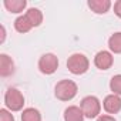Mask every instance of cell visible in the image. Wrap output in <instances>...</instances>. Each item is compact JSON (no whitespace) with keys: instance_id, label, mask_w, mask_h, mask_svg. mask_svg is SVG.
Returning <instances> with one entry per match:
<instances>
[{"instance_id":"7","label":"cell","mask_w":121,"mask_h":121,"mask_svg":"<svg viewBox=\"0 0 121 121\" xmlns=\"http://www.w3.org/2000/svg\"><path fill=\"white\" fill-rule=\"evenodd\" d=\"M103 107L108 114H117L121 110V98L117 94H110L104 98Z\"/></svg>"},{"instance_id":"17","label":"cell","mask_w":121,"mask_h":121,"mask_svg":"<svg viewBox=\"0 0 121 121\" xmlns=\"http://www.w3.org/2000/svg\"><path fill=\"white\" fill-rule=\"evenodd\" d=\"M0 121H14V117L12 114V111L2 108L0 110Z\"/></svg>"},{"instance_id":"1","label":"cell","mask_w":121,"mask_h":121,"mask_svg":"<svg viewBox=\"0 0 121 121\" xmlns=\"http://www.w3.org/2000/svg\"><path fill=\"white\" fill-rule=\"evenodd\" d=\"M78 91V87L74 81L71 80H61L56 84L54 88V94L60 101H70L76 97Z\"/></svg>"},{"instance_id":"16","label":"cell","mask_w":121,"mask_h":121,"mask_svg":"<svg viewBox=\"0 0 121 121\" xmlns=\"http://www.w3.org/2000/svg\"><path fill=\"white\" fill-rule=\"evenodd\" d=\"M110 88L112 91V94L121 95V74H117L111 78L110 81Z\"/></svg>"},{"instance_id":"3","label":"cell","mask_w":121,"mask_h":121,"mask_svg":"<svg viewBox=\"0 0 121 121\" xmlns=\"http://www.w3.org/2000/svg\"><path fill=\"white\" fill-rule=\"evenodd\" d=\"M80 108L86 118H98L101 111V103L95 95H87L81 100Z\"/></svg>"},{"instance_id":"20","label":"cell","mask_w":121,"mask_h":121,"mask_svg":"<svg viewBox=\"0 0 121 121\" xmlns=\"http://www.w3.org/2000/svg\"><path fill=\"white\" fill-rule=\"evenodd\" d=\"M4 36H6V31H4V27L2 26V39H0V41H2V43L4 41Z\"/></svg>"},{"instance_id":"18","label":"cell","mask_w":121,"mask_h":121,"mask_svg":"<svg viewBox=\"0 0 121 121\" xmlns=\"http://www.w3.org/2000/svg\"><path fill=\"white\" fill-rule=\"evenodd\" d=\"M114 13L121 19V0H118V2L114 3Z\"/></svg>"},{"instance_id":"11","label":"cell","mask_w":121,"mask_h":121,"mask_svg":"<svg viewBox=\"0 0 121 121\" xmlns=\"http://www.w3.org/2000/svg\"><path fill=\"white\" fill-rule=\"evenodd\" d=\"M24 16L27 17V20L30 22V24H31L33 27H37V26H40V24L43 23V13H41L39 9H36V7L29 9Z\"/></svg>"},{"instance_id":"13","label":"cell","mask_w":121,"mask_h":121,"mask_svg":"<svg viewBox=\"0 0 121 121\" xmlns=\"http://www.w3.org/2000/svg\"><path fill=\"white\" fill-rule=\"evenodd\" d=\"M14 29H16L19 33H27V31H30V30L33 29V26L30 24V22L27 20L26 16H20V17H17L16 22H14Z\"/></svg>"},{"instance_id":"19","label":"cell","mask_w":121,"mask_h":121,"mask_svg":"<svg viewBox=\"0 0 121 121\" xmlns=\"http://www.w3.org/2000/svg\"><path fill=\"white\" fill-rule=\"evenodd\" d=\"M97 121H115V118L111 115H100L97 118Z\"/></svg>"},{"instance_id":"14","label":"cell","mask_w":121,"mask_h":121,"mask_svg":"<svg viewBox=\"0 0 121 121\" xmlns=\"http://www.w3.org/2000/svg\"><path fill=\"white\" fill-rule=\"evenodd\" d=\"M22 121H41V114L36 108H26L22 112Z\"/></svg>"},{"instance_id":"2","label":"cell","mask_w":121,"mask_h":121,"mask_svg":"<svg viewBox=\"0 0 121 121\" xmlns=\"http://www.w3.org/2000/svg\"><path fill=\"white\" fill-rule=\"evenodd\" d=\"M90 67V61L88 58L81 54V53H74L69 57L67 60V69L70 73L76 74V76H80V74H84Z\"/></svg>"},{"instance_id":"9","label":"cell","mask_w":121,"mask_h":121,"mask_svg":"<svg viewBox=\"0 0 121 121\" xmlns=\"http://www.w3.org/2000/svg\"><path fill=\"white\" fill-rule=\"evenodd\" d=\"M64 121H84V114L80 107L70 105L64 110Z\"/></svg>"},{"instance_id":"15","label":"cell","mask_w":121,"mask_h":121,"mask_svg":"<svg viewBox=\"0 0 121 121\" xmlns=\"http://www.w3.org/2000/svg\"><path fill=\"white\" fill-rule=\"evenodd\" d=\"M108 47L112 53L120 54L121 53V33H114L110 39H108Z\"/></svg>"},{"instance_id":"8","label":"cell","mask_w":121,"mask_h":121,"mask_svg":"<svg viewBox=\"0 0 121 121\" xmlns=\"http://www.w3.org/2000/svg\"><path fill=\"white\" fill-rule=\"evenodd\" d=\"M14 73V63L7 54H0V76L9 77Z\"/></svg>"},{"instance_id":"4","label":"cell","mask_w":121,"mask_h":121,"mask_svg":"<svg viewBox=\"0 0 121 121\" xmlns=\"http://www.w3.org/2000/svg\"><path fill=\"white\" fill-rule=\"evenodd\" d=\"M4 104L9 111H20L24 105V97L17 88H9L4 94Z\"/></svg>"},{"instance_id":"5","label":"cell","mask_w":121,"mask_h":121,"mask_svg":"<svg viewBox=\"0 0 121 121\" xmlns=\"http://www.w3.org/2000/svg\"><path fill=\"white\" fill-rule=\"evenodd\" d=\"M58 67V58L53 53H46L39 60V70L43 74H53Z\"/></svg>"},{"instance_id":"10","label":"cell","mask_w":121,"mask_h":121,"mask_svg":"<svg viewBox=\"0 0 121 121\" xmlns=\"http://www.w3.org/2000/svg\"><path fill=\"white\" fill-rule=\"evenodd\" d=\"M88 7L97 13V14H104L110 10L111 7V2L110 0H90L88 2Z\"/></svg>"},{"instance_id":"12","label":"cell","mask_w":121,"mask_h":121,"mask_svg":"<svg viewBox=\"0 0 121 121\" xmlns=\"http://www.w3.org/2000/svg\"><path fill=\"white\" fill-rule=\"evenodd\" d=\"M3 4L12 13H22L26 9L27 2H26V0H4Z\"/></svg>"},{"instance_id":"6","label":"cell","mask_w":121,"mask_h":121,"mask_svg":"<svg viewBox=\"0 0 121 121\" xmlns=\"http://www.w3.org/2000/svg\"><path fill=\"white\" fill-rule=\"evenodd\" d=\"M112 63H114L112 54H111L110 51H105V50L98 51V53L95 54V57H94V64H95V67L100 69V70H108V69L112 66Z\"/></svg>"}]
</instances>
